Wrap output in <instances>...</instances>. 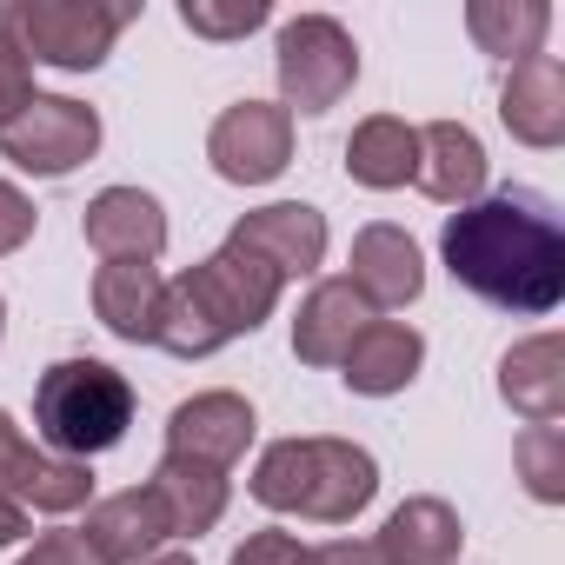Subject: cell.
Returning <instances> with one entry per match:
<instances>
[{
  "label": "cell",
  "mask_w": 565,
  "mask_h": 565,
  "mask_svg": "<svg viewBox=\"0 0 565 565\" xmlns=\"http://www.w3.org/2000/svg\"><path fill=\"white\" fill-rule=\"evenodd\" d=\"M439 266L472 300L519 313V320H545L565 300V226L545 193L505 186V193H486L446 213Z\"/></svg>",
  "instance_id": "obj_1"
},
{
  "label": "cell",
  "mask_w": 565,
  "mask_h": 565,
  "mask_svg": "<svg viewBox=\"0 0 565 565\" xmlns=\"http://www.w3.org/2000/svg\"><path fill=\"white\" fill-rule=\"evenodd\" d=\"M246 492L266 512H287V519L353 525L380 492V459L353 439H273L253 459Z\"/></svg>",
  "instance_id": "obj_2"
},
{
  "label": "cell",
  "mask_w": 565,
  "mask_h": 565,
  "mask_svg": "<svg viewBox=\"0 0 565 565\" xmlns=\"http://www.w3.org/2000/svg\"><path fill=\"white\" fill-rule=\"evenodd\" d=\"M127 426H134V386L120 366L74 353L34 380V433L47 452L94 466L100 452H114L127 439Z\"/></svg>",
  "instance_id": "obj_3"
},
{
  "label": "cell",
  "mask_w": 565,
  "mask_h": 565,
  "mask_svg": "<svg viewBox=\"0 0 565 565\" xmlns=\"http://www.w3.org/2000/svg\"><path fill=\"white\" fill-rule=\"evenodd\" d=\"M0 21L34 67L94 74L107 67L127 21H140V8L134 0H0Z\"/></svg>",
  "instance_id": "obj_4"
},
{
  "label": "cell",
  "mask_w": 565,
  "mask_h": 565,
  "mask_svg": "<svg viewBox=\"0 0 565 565\" xmlns=\"http://www.w3.org/2000/svg\"><path fill=\"white\" fill-rule=\"evenodd\" d=\"M273 74H279V107L320 120L360 87V41L333 14H294V21H279Z\"/></svg>",
  "instance_id": "obj_5"
},
{
  "label": "cell",
  "mask_w": 565,
  "mask_h": 565,
  "mask_svg": "<svg viewBox=\"0 0 565 565\" xmlns=\"http://www.w3.org/2000/svg\"><path fill=\"white\" fill-rule=\"evenodd\" d=\"M0 153H8V167H21L34 180H67L100 153V114L74 94H34L0 127Z\"/></svg>",
  "instance_id": "obj_6"
},
{
  "label": "cell",
  "mask_w": 565,
  "mask_h": 565,
  "mask_svg": "<svg viewBox=\"0 0 565 565\" xmlns=\"http://www.w3.org/2000/svg\"><path fill=\"white\" fill-rule=\"evenodd\" d=\"M206 160L226 186H273L294 167V114L279 100H233L206 127Z\"/></svg>",
  "instance_id": "obj_7"
},
{
  "label": "cell",
  "mask_w": 565,
  "mask_h": 565,
  "mask_svg": "<svg viewBox=\"0 0 565 565\" xmlns=\"http://www.w3.org/2000/svg\"><path fill=\"white\" fill-rule=\"evenodd\" d=\"M0 499H14L21 512L67 519V512H81V505H94V466L34 446V439L14 426V413L0 406Z\"/></svg>",
  "instance_id": "obj_8"
},
{
  "label": "cell",
  "mask_w": 565,
  "mask_h": 565,
  "mask_svg": "<svg viewBox=\"0 0 565 565\" xmlns=\"http://www.w3.org/2000/svg\"><path fill=\"white\" fill-rule=\"evenodd\" d=\"M226 246L253 253V259L273 266L279 279H313V273L327 266L333 233H327V213H320V206H307V200H273V206L239 213L233 233H226Z\"/></svg>",
  "instance_id": "obj_9"
},
{
  "label": "cell",
  "mask_w": 565,
  "mask_h": 565,
  "mask_svg": "<svg viewBox=\"0 0 565 565\" xmlns=\"http://www.w3.org/2000/svg\"><path fill=\"white\" fill-rule=\"evenodd\" d=\"M186 279H193V294L206 300V313L220 320L226 340L259 333L273 320L279 294H287V279H279L273 266H259L253 253H239V246H213L200 266H186Z\"/></svg>",
  "instance_id": "obj_10"
},
{
  "label": "cell",
  "mask_w": 565,
  "mask_h": 565,
  "mask_svg": "<svg viewBox=\"0 0 565 565\" xmlns=\"http://www.w3.org/2000/svg\"><path fill=\"white\" fill-rule=\"evenodd\" d=\"M340 279H347V287H353L373 313H399V307H413V300L426 294V253H419V239H413L406 226L373 220V226L353 233V259H347Z\"/></svg>",
  "instance_id": "obj_11"
},
{
  "label": "cell",
  "mask_w": 565,
  "mask_h": 565,
  "mask_svg": "<svg viewBox=\"0 0 565 565\" xmlns=\"http://www.w3.org/2000/svg\"><path fill=\"white\" fill-rule=\"evenodd\" d=\"M253 433H259L253 399H246V393H226V386L193 393V399H180V406L167 413V452L200 459V466H220V472H233V466L246 459Z\"/></svg>",
  "instance_id": "obj_12"
},
{
  "label": "cell",
  "mask_w": 565,
  "mask_h": 565,
  "mask_svg": "<svg viewBox=\"0 0 565 565\" xmlns=\"http://www.w3.org/2000/svg\"><path fill=\"white\" fill-rule=\"evenodd\" d=\"M81 239L107 259H160L167 253V206L147 186H100L81 213Z\"/></svg>",
  "instance_id": "obj_13"
},
{
  "label": "cell",
  "mask_w": 565,
  "mask_h": 565,
  "mask_svg": "<svg viewBox=\"0 0 565 565\" xmlns=\"http://www.w3.org/2000/svg\"><path fill=\"white\" fill-rule=\"evenodd\" d=\"M486 173H492L486 140L466 120H426L419 127V173H413V186L426 200H439V206L459 213V206L486 200Z\"/></svg>",
  "instance_id": "obj_14"
},
{
  "label": "cell",
  "mask_w": 565,
  "mask_h": 565,
  "mask_svg": "<svg viewBox=\"0 0 565 565\" xmlns=\"http://www.w3.org/2000/svg\"><path fill=\"white\" fill-rule=\"evenodd\" d=\"M499 120L519 147H539V153H552L565 140V67H558V54H532L505 74Z\"/></svg>",
  "instance_id": "obj_15"
},
{
  "label": "cell",
  "mask_w": 565,
  "mask_h": 565,
  "mask_svg": "<svg viewBox=\"0 0 565 565\" xmlns=\"http://www.w3.org/2000/svg\"><path fill=\"white\" fill-rule=\"evenodd\" d=\"M81 539L100 552V565H147V558L167 552L173 532H167V512L153 505V492L147 486H127V492H107V499L87 505Z\"/></svg>",
  "instance_id": "obj_16"
},
{
  "label": "cell",
  "mask_w": 565,
  "mask_h": 565,
  "mask_svg": "<svg viewBox=\"0 0 565 565\" xmlns=\"http://www.w3.org/2000/svg\"><path fill=\"white\" fill-rule=\"evenodd\" d=\"M419 366H426L419 327H406V320H373V327L347 347L340 380H347V393H360V399H393V393H406V386L419 380Z\"/></svg>",
  "instance_id": "obj_17"
},
{
  "label": "cell",
  "mask_w": 565,
  "mask_h": 565,
  "mask_svg": "<svg viewBox=\"0 0 565 565\" xmlns=\"http://www.w3.org/2000/svg\"><path fill=\"white\" fill-rule=\"evenodd\" d=\"M147 492H153V505L167 512V532H173V539H206V532L226 519L233 479H226L220 466H200V459L160 452V466H153Z\"/></svg>",
  "instance_id": "obj_18"
},
{
  "label": "cell",
  "mask_w": 565,
  "mask_h": 565,
  "mask_svg": "<svg viewBox=\"0 0 565 565\" xmlns=\"http://www.w3.org/2000/svg\"><path fill=\"white\" fill-rule=\"evenodd\" d=\"M373 552H380V565H459L466 525H459V512H452L446 499L419 492V499H399V505L386 512Z\"/></svg>",
  "instance_id": "obj_19"
},
{
  "label": "cell",
  "mask_w": 565,
  "mask_h": 565,
  "mask_svg": "<svg viewBox=\"0 0 565 565\" xmlns=\"http://www.w3.org/2000/svg\"><path fill=\"white\" fill-rule=\"evenodd\" d=\"M373 320H380V313L347 287V279H320V287L300 300V313H294V360H300V366H340L347 347H353Z\"/></svg>",
  "instance_id": "obj_20"
},
{
  "label": "cell",
  "mask_w": 565,
  "mask_h": 565,
  "mask_svg": "<svg viewBox=\"0 0 565 565\" xmlns=\"http://www.w3.org/2000/svg\"><path fill=\"white\" fill-rule=\"evenodd\" d=\"M499 399L525 426H558L565 419V347H558V333H532L499 360Z\"/></svg>",
  "instance_id": "obj_21"
},
{
  "label": "cell",
  "mask_w": 565,
  "mask_h": 565,
  "mask_svg": "<svg viewBox=\"0 0 565 565\" xmlns=\"http://www.w3.org/2000/svg\"><path fill=\"white\" fill-rule=\"evenodd\" d=\"M160 294H167V279H160L153 259H107L94 273V320L127 347H153Z\"/></svg>",
  "instance_id": "obj_22"
},
{
  "label": "cell",
  "mask_w": 565,
  "mask_h": 565,
  "mask_svg": "<svg viewBox=\"0 0 565 565\" xmlns=\"http://www.w3.org/2000/svg\"><path fill=\"white\" fill-rule=\"evenodd\" d=\"M419 173V127H406L399 114H366L347 140V180L366 193H399Z\"/></svg>",
  "instance_id": "obj_23"
},
{
  "label": "cell",
  "mask_w": 565,
  "mask_h": 565,
  "mask_svg": "<svg viewBox=\"0 0 565 565\" xmlns=\"http://www.w3.org/2000/svg\"><path fill=\"white\" fill-rule=\"evenodd\" d=\"M466 34H472L479 54L519 67V61L545 54L552 8H545V0H472V8H466Z\"/></svg>",
  "instance_id": "obj_24"
},
{
  "label": "cell",
  "mask_w": 565,
  "mask_h": 565,
  "mask_svg": "<svg viewBox=\"0 0 565 565\" xmlns=\"http://www.w3.org/2000/svg\"><path fill=\"white\" fill-rule=\"evenodd\" d=\"M153 347L173 353V360H213L220 347H233L220 333V320L206 313V300L193 294V279H167V294H160V320H153Z\"/></svg>",
  "instance_id": "obj_25"
},
{
  "label": "cell",
  "mask_w": 565,
  "mask_h": 565,
  "mask_svg": "<svg viewBox=\"0 0 565 565\" xmlns=\"http://www.w3.org/2000/svg\"><path fill=\"white\" fill-rule=\"evenodd\" d=\"M512 466L539 505H565V426H525L512 439Z\"/></svg>",
  "instance_id": "obj_26"
},
{
  "label": "cell",
  "mask_w": 565,
  "mask_h": 565,
  "mask_svg": "<svg viewBox=\"0 0 565 565\" xmlns=\"http://www.w3.org/2000/svg\"><path fill=\"white\" fill-rule=\"evenodd\" d=\"M273 21L266 0H180V28L193 41H246Z\"/></svg>",
  "instance_id": "obj_27"
},
{
  "label": "cell",
  "mask_w": 565,
  "mask_h": 565,
  "mask_svg": "<svg viewBox=\"0 0 565 565\" xmlns=\"http://www.w3.org/2000/svg\"><path fill=\"white\" fill-rule=\"evenodd\" d=\"M34 94H41V87H34V61L21 54V41L8 34V21H0V127H8Z\"/></svg>",
  "instance_id": "obj_28"
},
{
  "label": "cell",
  "mask_w": 565,
  "mask_h": 565,
  "mask_svg": "<svg viewBox=\"0 0 565 565\" xmlns=\"http://www.w3.org/2000/svg\"><path fill=\"white\" fill-rule=\"evenodd\" d=\"M226 565H307V545L287 525H266V532H246Z\"/></svg>",
  "instance_id": "obj_29"
},
{
  "label": "cell",
  "mask_w": 565,
  "mask_h": 565,
  "mask_svg": "<svg viewBox=\"0 0 565 565\" xmlns=\"http://www.w3.org/2000/svg\"><path fill=\"white\" fill-rule=\"evenodd\" d=\"M21 565H100V552L81 539V525H54L34 545H21Z\"/></svg>",
  "instance_id": "obj_30"
},
{
  "label": "cell",
  "mask_w": 565,
  "mask_h": 565,
  "mask_svg": "<svg viewBox=\"0 0 565 565\" xmlns=\"http://www.w3.org/2000/svg\"><path fill=\"white\" fill-rule=\"evenodd\" d=\"M34 226H41L34 200H28L14 180H0V259H8V253H21V246L34 239Z\"/></svg>",
  "instance_id": "obj_31"
},
{
  "label": "cell",
  "mask_w": 565,
  "mask_h": 565,
  "mask_svg": "<svg viewBox=\"0 0 565 565\" xmlns=\"http://www.w3.org/2000/svg\"><path fill=\"white\" fill-rule=\"evenodd\" d=\"M307 565H380L373 539H327V545H307Z\"/></svg>",
  "instance_id": "obj_32"
},
{
  "label": "cell",
  "mask_w": 565,
  "mask_h": 565,
  "mask_svg": "<svg viewBox=\"0 0 565 565\" xmlns=\"http://www.w3.org/2000/svg\"><path fill=\"white\" fill-rule=\"evenodd\" d=\"M28 539V512L14 499H0V545H21Z\"/></svg>",
  "instance_id": "obj_33"
},
{
  "label": "cell",
  "mask_w": 565,
  "mask_h": 565,
  "mask_svg": "<svg viewBox=\"0 0 565 565\" xmlns=\"http://www.w3.org/2000/svg\"><path fill=\"white\" fill-rule=\"evenodd\" d=\"M147 565H193V552H160V558H147Z\"/></svg>",
  "instance_id": "obj_34"
},
{
  "label": "cell",
  "mask_w": 565,
  "mask_h": 565,
  "mask_svg": "<svg viewBox=\"0 0 565 565\" xmlns=\"http://www.w3.org/2000/svg\"><path fill=\"white\" fill-rule=\"evenodd\" d=\"M0 340H8V294H0Z\"/></svg>",
  "instance_id": "obj_35"
}]
</instances>
